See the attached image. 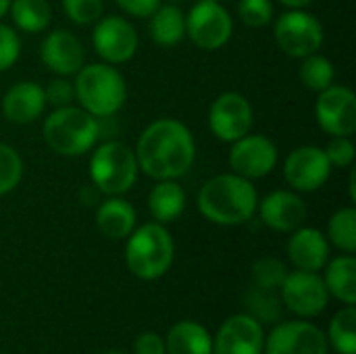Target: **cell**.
I'll return each mask as SVG.
<instances>
[{
  "label": "cell",
  "mask_w": 356,
  "mask_h": 354,
  "mask_svg": "<svg viewBox=\"0 0 356 354\" xmlns=\"http://www.w3.org/2000/svg\"><path fill=\"white\" fill-rule=\"evenodd\" d=\"M348 192H350V200H356V171L350 173V179H348Z\"/></svg>",
  "instance_id": "60d3db41"
},
{
  "label": "cell",
  "mask_w": 356,
  "mask_h": 354,
  "mask_svg": "<svg viewBox=\"0 0 356 354\" xmlns=\"http://www.w3.org/2000/svg\"><path fill=\"white\" fill-rule=\"evenodd\" d=\"M23 169L21 154L8 144H0V196L10 194L21 184Z\"/></svg>",
  "instance_id": "4dcf8cb0"
},
{
  "label": "cell",
  "mask_w": 356,
  "mask_h": 354,
  "mask_svg": "<svg viewBox=\"0 0 356 354\" xmlns=\"http://www.w3.org/2000/svg\"><path fill=\"white\" fill-rule=\"evenodd\" d=\"M115 2L125 15L136 19H148L163 4V0H115Z\"/></svg>",
  "instance_id": "74e56055"
},
{
  "label": "cell",
  "mask_w": 356,
  "mask_h": 354,
  "mask_svg": "<svg viewBox=\"0 0 356 354\" xmlns=\"http://www.w3.org/2000/svg\"><path fill=\"white\" fill-rule=\"evenodd\" d=\"M323 330L307 319L277 323L265 338V354H327Z\"/></svg>",
  "instance_id": "5bb4252c"
},
{
  "label": "cell",
  "mask_w": 356,
  "mask_h": 354,
  "mask_svg": "<svg viewBox=\"0 0 356 354\" xmlns=\"http://www.w3.org/2000/svg\"><path fill=\"white\" fill-rule=\"evenodd\" d=\"M332 165L319 146H298L284 161V179L294 192H317L327 184Z\"/></svg>",
  "instance_id": "9a60e30c"
},
{
  "label": "cell",
  "mask_w": 356,
  "mask_h": 354,
  "mask_svg": "<svg viewBox=\"0 0 356 354\" xmlns=\"http://www.w3.org/2000/svg\"><path fill=\"white\" fill-rule=\"evenodd\" d=\"M263 325L248 313L223 321L213 338V354H263Z\"/></svg>",
  "instance_id": "2e32d148"
},
{
  "label": "cell",
  "mask_w": 356,
  "mask_h": 354,
  "mask_svg": "<svg viewBox=\"0 0 356 354\" xmlns=\"http://www.w3.org/2000/svg\"><path fill=\"white\" fill-rule=\"evenodd\" d=\"M300 61L302 63H300L298 75H300V81H302V86L307 90L319 94V92H323L325 88H330L334 83L336 67H334V63L327 56L315 52V54H309V56H305Z\"/></svg>",
  "instance_id": "83f0119b"
},
{
  "label": "cell",
  "mask_w": 356,
  "mask_h": 354,
  "mask_svg": "<svg viewBox=\"0 0 356 354\" xmlns=\"http://www.w3.org/2000/svg\"><path fill=\"white\" fill-rule=\"evenodd\" d=\"M288 259L300 271L319 273L330 261V242L317 227L300 225L288 240Z\"/></svg>",
  "instance_id": "ffe728a7"
},
{
  "label": "cell",
  "mask_w": 356,
  "mask_h": 354,
  "mask_svg": "<svg viewBox=\"0 0 356 354\" xmlns=\"http://www.w3.org/2000/svg\"><path fill=\"white\" fill-rule=\"evenodd\" d=\"M125 240V265L138 280L154 282L171 269L175 242L163 223H144L136 227Z\"/></svg>",
  "instance_id": "277c9868"
},
{
  "label": "cell",
  "mask_w": 356,
  "mask_h": 354,
  "mask_svg": "<svg viewBox=\"0 0 356 354\" xmlns=\"http://www.w3.org/2000/svg\"><path fill=\"white\" fill-rule=\"evenodd\" d=\"M325 288L330 296L342 305H356V259L353 255H342L334 261H327L323 267Z\"/></svg>",
  "instance_id": "d4e9b609"
},
{
  "label": "cell",
  "mask_w": 356,
  "mask_h": 354,
  "mask_svg": "<svg viewBox=\"0 0 356 354\" xmlns=\"http://www.w3.org/2000/svg\"><path fill=\"white\" fill-rule=\"evenodd\" d=\"M44 86L38 81H17L2 96V115L8 123L29 125L35 123L46 108Z\"/></svg>",
  "instance_id": "d6986e66"
},
{
  "label": "cell",
  "mask_w": 356,
  "mask_h": 354,
  "mask_svg": "<svg viewBox=\"0 0 356 354\" xmlns=\"http://www.w3.org/2000/svg\"><path fill=\"white\" fill-rule=\"evenodd\" d=\"M46 146L60 156H81L90 152L100 138V121L81 106H58L42 127Z\"/></svg>",
  "instance_id": "5b68a950"
},
{
  "label": "cell",
  "mask_w": 356,
  "mask_h": 354,
  "mask_svg": "<svg viewBox=\"0 0 356 354\" xmlns=\"http://www.w3.org/2000/svg\"><path fill=\"white\" fill-rule=\"evenodd\" d=\"M148 31L154 44L163 48L177 46L186 38V13L177 4H161L148 17Z\"/></svg>",
  "instance_id": "cb8c5ba5"
},
{
  "label": "cell",
  "mask_w": 356,
  "mask_h": 354,
  "mask_svg": "<svg viewBox=\"0 0 356 354\" xmlns=\"http://www.w3.org/2000/svg\"><path fill=\"white\" fill-rule=\"evenodd\" d=\"M254 121L252 104L240 92L219 94L209 108V127L211 134L221 142H236L242 136L250 134Z\"/></svg>",
  "instance_id": "7c38bea8"
},
{
  "label": "cell",
  "mask_w": 356,
  "mask_h": 354,
  "mask_svg": "<svg viewBox=\"0 0 356 354\" xmlns=\"http://www.w3.org/2000/svg\"><path fill=\"white\" fill-rule=\"evenodd\" d=\"M92 46L102 63L117 67V65L129 63L136 56L140 38H138L136 27L127 19L119 15H108V17L102 15L94 23Z\"/></svg>",
  "instance_id": "30bf717a"
},
{
  "label": "cell",
  "mask_w": 356,
  "mask_h": 354,
  "mask_svg": "<svg viewBox=\"0 0 356 354\" xmlns=\"http://www.w3.org/2000/svg\"><path fill=\"white\" fill-rule=\"evenodd\" d=\"M282 305L300 319H313L321 315L330 303L325 282L315 271H288L280 286Z\"/></svg>",
  "instance_id": "9c48e42d"
},
{
  "label": "cell",
  "mask_w": 356,
  "mask_h": 354,
  "mask_svg": "<svg viewBox=\"0 0 356 354\" xmlns=\"http://www.w3.org/2000/svg\"><path fill=\"white\" fill-rule=\"evenodd\" d=\"M196 204L207 221L234 227L254 217L259 194L250 179H244L236 173H221L202 184Z\"/></svg>",
  "instance_id": "7a4b0ae2"
},
{
  "label": "cell",
  "mask_w": 356,
  "mask_h": 354,
  "mask_svg": "<svg viewBox=\"0 0 356 354\" xmlns=\"http://www.w3.org/2000/svg\"><path fill=\"white\" fill-rule=\"evenodd\" d=\"M104 354H123V353H117V351H113V353H104Z\"/></svg>",
  "instance_id": "f6af8a7d"
},
{
  "label": "cell",
  "mask_w": 356,
  "mask_h": 354,
  "mask_svg": "<svg viewBox=\"0 0 356 354\" xmlns=\"http://www.w3.org/2000/svg\"><path fill=\"white\" fill-rule=\"evenodd\" d=\"M248 315H252L259 323H273L282 317V298L275 294V290H263L252 286L246 296Z\"/></svg>",
  "instance_id": "f546056e"
},
{
  "label": "cell",
  "mask_w": 356,
  "mask_h": 354,
  "mask_svg": "<svg viewBox=\"0 0 356 354\" xmlns=\"http://www.w3.org/2000/svg\"><path fill=\"white\" fill-rule=\"evenodd\" d=\"M186 192L175 179H161L148 194V211L156 223H173L186 211Z\"/></svg>",
  "instance_id": "7402d4cb"
},
{
  "label": "cell",
  "mask_w": 356,
  "mask_h": 354,
  "mask_svg": "<svg viewBox=\"0 0 356 354\" xmlns=\"http://www.w3.org/2000/svg\"><path fill=\"white\" fill-rule=\"evenodd\" d=\"M138 173L140 167L136 152L119 140H108L100 144L90 156V179L100 190V194H127L136 186Z\"/></svg>",
  "instance_id": "8992f818"
},
{
  "label": "cell",
  "mask_w": 356,
  "mask_h": 354,
  "mask_svg": "<svg viewBox=\"0 0 356 354\" xmlns=\"http://www.w3.org/2000/svg\"><path fill=\"white\" fill-rule=\"evenodd\" d=\"M280 161V150L275 142L263 134H246L240 140L232 142L229 167L232 173L244 179H263L267 177Z\"/></svg>",
  "instance_id": "8fae6325"
},
{
  "label": "cell",
  "mask_w": 356,
  "mask_h": 354,
  "mask_svg": "<svg viewBox=\"0 0 356 354\" xmlns=\"http://www.w3.org/2000/svg\"><path fill=\"white\" fill-rule=\"evenodd\" d=\"M211 2H221V4H223V2H225V0H211Z\"/></svg>",
  "instance_id": "ee69618b"
},
{
  "label": "cell",
  "mask_w": 356,
  "mask_h": 354,
  "mask_svg": "<svg viewBox=\"0 0 356 354\" xmlns=\"http://www.w3.org/2000/svg\"><path fill=\"white\" fill-rule=\"evenodd\" d=\"M323 150H325V156H327L332 169L353 167L356 159V146L350 140V136H334Z\"/></svg>",
  "instance_id": "e575fe53"
},
{
  "label": "cell",
  "mask_w": 356,
  "mask_h": 354,
  "mask_svg": "<svg viewBox=\"0 0 356 354\" xmlns=\"http://www.w3.org/2000/svg\"><path fill=\"white\" fill-rule=\"evenodd\" d=\"M273 38L284 54L292 58H305L321 50L325 29L321 21L307 8H290L275 21Z\"/></svg>",
  "instance_id": "52a82bcc"
},
{
  "label": "cell",
  "mask_w": 356,
  "mask_h": 354,
  "mask_svg": "<svg viewBox=\"0 0 356 354\" xmlns=\"http://www.w3.org/2000/svg\"><path fill=\"white\" fill-rule=\"evenodd\" d=\"M134 152L140 171L148 177L156 182L179 179L196 161V142L186 123L163 117L152 121L142 131Z\"/></svg>",
  "instance_id": "6da1fadb"
},
{
  "label": "cell",
  "mask_w": 356,
  "mask_h": 354,
  "mask_svg": "<svg viewBox=\"0 0 356 354\" xmlns=\"http://www.w3.org/2000/svg\"><path fill=\"white\" fill-rule=\"evenodd\" d=\"M238 17L248 27H265L273 21V2L271 0H240Z\"/></svg>",
  "instance_id": "d6a6232c"
},
{
  "label": "cell",
  "mask_w": 356,
  "mask_h": 354,
  "mask_svg": "<svg viewBox=\"0 0 356 354\" xmlns=\"http://www.w3.org/2000/svg\"><path fill=\"white\" fill-rule=\"evenodd\" d=\"M234 35V19L221 2L198 0L186 15V38L202 50H219Z\"/></svg>",
  "instance_id": "ba28073f"
},
{
  "label": "cell",
  "mask_w": 356,
  "mask_h": 354,
  "mask_svg": "<svg viewBox=\"0 0 356 354\" xmlns=\"http://www.w3.org/2000/svg\"><path fill=\"white\" fill-rule=\"evenodd\" d=\"M134 354H167L165 338L154 332H144L134 342Z\"/></svg>",
  "instance_id": "f35d334b"
},
{
  "label": "cell",
  "mask_w": 356,
  "mask_h": 354,
  "mask_svg": "<svg viewBox=\"0 0 356 354\" xmlns=\"http://www.w3.org/2000/svg\"><path fill=\"white\" fill-rule=\"evenodd\" d=\"M21 54V38L19 33L0 21V73L10 69Z\"/></svg>",
  "instance_id": "d590c367"
},
{
  "label": "cell",
  "mask_w": 356,
  "mask_h": 354,
  "mask_svg": "<svg viewBox=\"0 0 356 354\" xmlns=\"http://www.w3.org/2000/svg\"><path fill=\"white\" fill-rule=\"evenodd\" d=\"M167 354H213V336L198 321L175 323L165 338Z\"/></svg>",
  "instance_id": "603a6c76"
},
{
  "label": "cell",
  "mask_w": 356,
  "mask_h": 354,
  "mask_svg": "<svg viewBox=\"0 0 356 354\" xmlns=\"http://www.w3.org/2000/svg\"><path fill=\"white\" fill-rule=\"evenodd\" d=\"M44 96H46V104L58 108V106H67L73 104L75 100V88L67 77L56 75L54 79H50L44 88Z\"/></svg>",
  "instance_id": "8d00e7d4"
},
{
  "label": "cell",
  "mask_w": 356,
  "mask_h": 354,
  "mask_svg": "<svg viewBox=\"0 0 356 354\" xmlns=\"http://www.w3.org/2000/svg\"><path fill=\"white\" fill-rule=\"evenodd\" d=\"M259 215L261 221L282 234H292L300 225H305L309 209L302 196L294 190H275L267 194L263 200H259Z\"/></svg>",
  "instance_id": "ac0fdd59"
},
{
  "label": "cell",
  "mask_w": 356,
  "mask_h": 354,
  "mask_svg": "<svg viewBox=\"0 0 356 354\" xmlns=\"http://www.w3.org/2000/svg\"><path fill=\"white\" fill-rule=\"evenodd\" d=\"M75 100L96 119L117 115L127 100V81L123 73L108 63H90L75 73Z\"/></svg>",
  "instance_id": "3957f363"
},
{
  "label": "cell",
  "mask_w": 356,
  "mask_h": 354,
  "mask_svg": "<svg viewBox=\"0 0 356 354\" xmlns=\"http://www.w3.org/2000/svg\"><path fill=\"white\" fill-rule=\"evenodd\" d=\"M327 344L340 354H356V307L344 305L332 321L327 330Z\"/></svg>",
  "instance_id": "4316f807"
},
{
  "label": "cell",
  "mask_w": 356,
  "mask_h": 354,
  "mask_svg": "<svg viewBox=\"0 0 356 354\" xmlns=\"http://www.w3.org/2000/svg\"><path fill=\"white\" fill-rule=\"evenodd\" d=\"M317 125L327 136H353L356 131V96L348 86L332 83L317 94Z\"/></svg>",
  "instance_id": "4fadbf2b"
},
{
  "label": "cell",
  "mask_w": 356,
  "mask_h": 354,
  "mask_svg": "<svg viewBox=\"0 0 356 354\" xmlns=\"http://www.w3.org/2000/svg\"><path fill=\"white\" fill-rule=\"evenodd\" d=\"M327 242H332L336 248H340L346 255H353L356 250V209L344 207L336 211L330 217L327 223Z\"/></svg>",
  "instance_id": "f1b7e54d"
},
{
  "label": "cell",
  "mask_w": 356,
  "mask_h": 354,
  "mask_svg": "<svg viewBox=\"0 0 356 354\" xmlns=\"http://www.w3.org/2000/svg\"><path fill=\"white\" fill-rule=\"evenodd\" d=\"M8 6H10V0H0V19H4V15L8 13Z\"/></svg>",
  "instance_id": "b9f144b4"
},
{
  "label": "cell",
  "mask_w": 356,
  "mask_h": 354,
  "mask_svg": "<svg viewBox=\"0 0 356 354\" xmlns=\"http://www.w3.org/2000/svg\"><path fill=\"white\" fill-rule=\"evenodd\" d=\"M280 4H284V6H288V8H307V6H311L315 0H277Z\"/></svg>",
  "instance_id": "ab89813d"
},
{
  "label": "cell",
  "mask_w": 356,
  "mask_h": 354,
  "mask_svg": "<svg viewBox=\"0 0 356 354\" xmlns=\"http://www.w3.org/2000/svg\"><path fill=\"white\" fill-rule=\"evenodd\" d=\"M40 58L54 75L69 77L86 65V48L71 31L54 29L44 35L40 44Z\"/></svg>",
  "instance_id": "e0dca14e"
},
{
  "label": "cell",
  "mask_w": 356,
  "mask_h": 354,
  "mask_svg": "<svg viewBox=\"0 0 356 354\" xmlns=\"http://www.w3.org/2000/svg\"><path fill=\"white\" fill-rule=\"evenodd\" d=\"M165 2H169V4H179V2H186V0H165Z\"/></svg>",
  "instance_id": "7bdbcfd3"
},
{
  "label": "cell",
  "mask_w": 356,
  "mask_h": 354,
  "mask_svg": "<svg viewBox=\"0 0 356 354\" xmlns=\"http://www.w3.org/2000/svg\"><path fill=\"white\" fill-rule=\"evenodd\" d=\"M63 10L77 25H94L104 13V2L102 0H63Z\"/></svg>",
  "instance_id": "836d02e7"
},
{
  "label": "cell",
  "mask_w": 356,
  "mask_h": 354,
  "mask_svg": "<svg viewBox=\"0 0 356 354\" xmlns=\"http://www.w3.org/2000/svg\"><path fill=\"white\" fill-rule=\"evenodd\" d=\"M286 275V263L275 257H263L252 265V286L263 290H280Z\"/></svg>",
  "instance_id": "1f68e13d"
},
{
  "label": "cell",
  "mask_w": 356,
  "mask_h": 354,
  "mask_svg": "<svg viewBox=\"0 0 356 354\" xmlns=\"http://www.w3.org/2000/svg\"><path fill=\"white\" fill-rule=\"evenodd\" d=\"M96 227L111 240H125L138 227V215L123 196H106L96 209Z\"/></svg>",
  "instance_id": "44dd1931"
},
{
  "label": "cell",
  "mask_w": 356,
  "mask_h": 354,
  "mask_svg": "<svg viewBox=\"0 0 356 354\" xmlns=\"http://www.w3.org/2000/svg\"><path fill=\"white\" fill-rule=\"evenodd\" d=\"M8 13L19 31L40 33L52 21V6L48 0H10Z\"/></svg>",
  "instance_id": "484cf974"
}]
</instances>
